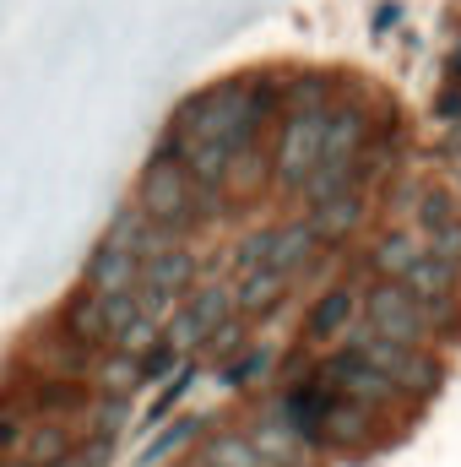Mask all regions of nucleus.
Listing matches in <instances>:
<instances>
[{"label": "nucleus", "instance_id": "nucleus-15", "mask_svg": "<svg viewBox=\"0 0 461 467\" xmlns=\"http://www.w3.org/2000/svg\"><path fill=\"white\" fill-rule=\"evenodd\" d=\"M66 332L82 337V343H109V327H104V294L82 288V294L66 305Z\"/></svg>", "mask_w": 461, "mask_h": 467}, {"label": "nucleus", "instance_id": "nucleus-31", "mask_svg": "<svg viewBox=\"0 0 461 467\" xmlns=\"http://www.w3.org/2000/svg\"><path fill=\"white\" fill-rule=\"evenodd\" d=\"M451 82H456V88H461V49H456V55H451Z\"/></svg>", "mask_w": 461, "mask_h": 467}, {"label": "nucleus", "instance_id": "nucleus-17", "mask_svg": "<svg viewBox=\"0 0 461 467\" xmlns=\"http://www.w3.org/2000/svg\"><path fill=\"white\" fill-rule=\"evenodd\" d=\"M22 457H27V467H55L60 457H71V430H66V424L27 430V441H22Z\"/></svg>", "mask_w": 461, "mask_h": 467}, {"label": "nucleus", "instance_id": "nucleus-4", "mask_svg": "<svg viewBox=\"0 0 461 467\" xmlns=\"http://www.w3.org/2000/svg\"><path fill=\"white\" fill-rule=\"evenodd\" d=\"M136 207L152 218V223H174L190 213V174L179 158H152L141 185H136Z\"/></svg>", "mask_w": 461, "mask_h": 467}, {"label": "nucleus", "instance_id": "nucleus-5", "mask_svg": "<svg viewBox=\"0 0 461 467\" xmlns=\"http://www.w3.org/2000/svg\"><path fill=\"white\" fill-rule=\"evenodd\" d=\"M196 277H201L196 250H190V244H169L163 255H147V261H141V283H136V288H158V294H169V299H185V294L196 288Z\"/></svg>", "mask_w": 461, "mask_h": 467}, {"label": "nucleus", "instance_id": "nucleus-9", "mask_svg": "<svg viewBox=\"0 0 461 467\" xmlns=\"http://www.w3.org/2000/svg\"><path fill=\"white\" fill-rule=\"evenodd\" d=\"M353 316H358V294H353V288H326V294H321V305H315V310H310V321H304V337H310V343L347 337Z\"/></svg>", "mask_w": 461, "mask_h": 467}, {"label": "nucleus", "instance_id": "nucleus-29", "mask_svg": "<svg viewBox=\"0 0 461 467\" xmlns=\"http://www.w3.org/2000/svg\"><path fill=\"white\" fill-rule=\"evenodd\" d=\"M22 441H27L22 413H16V408H0V451H11V446H22Z\"/></svg>", "mask_w": 461, "mask_h": 467}, {"label": "nucleus", "instance_id": "nucleus-20", "mask_svg": "<svg viewBox=\"0 0 461 467\" xmlns=\"http://www.w3.org/2000/svg\"><path fill=\"white\" fill-rule=\"evenodd\" d=\"M413 207H418V239L461 218V196H456V191H418V202H413Z\"/></svg>", "mask_w": 461, "mask_h": 467}, {"label": "nucleus", "instance_id": "nucleus-28", "mask_svg": "<svg viewBox=\"0 0 461 467\" xmlns=\"http://www.w3.org/2000/svg\"><path fill=\"white\" fill-rule=\"evenodd\" d=\"M424 244H429V255H440V261L461 266V218L456 223H446V229H435V234H424Z\"/></svg>", "mask_w": 461, "mask_h": 467}, {"label": "nucleus", "instance_id": "nucleus-27", "mask_svg": "<svg viewBox=\"0 0 461 467\" xmlns=\"http://www.w3.org/2000/svg\"><path fill=\"white\" fill-rule=\"evenodd\" d=\"M266 369H271V348H250L229 369V386H233V391H250L255 380H266Z\"/></svg>", "mask_w": 461, "mask_h": 467}, {"label": "nucleus", "instance_id": "nucleus-8", "mask_svg": "<svg viewBox=\"0 0 461 467\" xmlns=\"http://www.w3.org/2000/svg\"><path fill=\"white\" fill-rule=\"evenodd\" d=\"M304 223H310V234H315L321 244H337V239H347V234L364 223V196H358V191H343V196H332V202H315Z\"/></svg>", "mask_w": 461, "mask_h": 467}, {"label": "nucleus", "instance_id": "nucleus-21", "mask_svg": "<svg viewBox=\"0 0 461 467\" xmlns=\"http://www.w3.org/2000/svg\"><path fill=\"white\" fill-rule=\"evenodd\" d=\"M223 185H233V191H255V185H266V158H261L255 147L233 152V163H229V174H223Z\"/></svg>", "mask_w": 461, "mask_h": 467}, {"label": "nucleus", "instance_id": "nucleus-25", "mask_svg": "<svg viewBox=\"0 0 461 467\" xmlns=\"http://www.w3.org/2000/svg\"><path fill=\"white\" fill-rule=\"evenodd\" d=\"M125 424H130V391H104L98 397V435L115 441Z\"/></svg>", "mask_w": 461, "mask_h": 467}, {"label": "nucleus", "instance_id": "nucleus-1", "mask_svg": "<svg viewBox=\"0 0 461 467\" xmlns=\"http://www.w3.org/2000/svg\"><path fill=\"white\" fill-rule=\"evenodd\" d=\"M321 152H326V109H288V119L277 125V158H271L277 185L299 191L321 163Z\"/></svg>", "mask_w": 461, "mask_h": 467}, {"label": "nucleus", "instance_id": "nucleus-2", "mask_svg": "<svg viewBox=\"0 0 461 467\" xmlns=\"http://www.w3.org/2000/svg\"><path fill=\"white\" fill-rule=\"evenodd\" d=\"M229 316H233V288H223V283L190 288V294L179 299V310L163 321V343L174 353H196V348L212 343V332H218Z\"/></svg>", "mask_w": 461, "mask_h": 467}, {"label": "nucleus", "instance_id": "nucleus-10", "mask_svg": "<svg viewBox=\"0 0 461 467\" xmlns=\"http://www.w3.org/2000/svg\"><path fill=\"white\" fill-rule=\"evenodd\" d=\"M369 147V115L353 104H332L326 109V152L321 158H358Z\"/></svg>", "mask_w": 461, "mask_h": 467}, {"label": "nucleus", "instance_id": "nucleus-22", "mask_svg": "<svg viewBox=\"0 0 461 467\" xmlns=\"http://www.w3.org/2000/svg\"><path fill=\"white\" fill-rule=\"evenodd\" d=\"M38 408H55V413H71V408H87V386H77V380H44V391H38Z\"/></svg>", "mask_w": 461, "mask_h": 467}, {"label": "nucleus", "instance_id": "nucleus-11", "mask_svg": "<svg viewBox=\"0 0 461 467\" xmlns=\"http://www.w3.org/2000/svg\"><path fill=\"white\" fill-rule=\"evenodd\" d=\"M288 288H293V277H288V272H277V266H255V272H244V277H239V288H233V310H239V316L271 310Z\"/></svg>", "mask_w": 461, "mask_h": 467}, {"label": "nucleus", "instance_id": "nucleus-12", "mask_svg": "<svg viewBox=\"0 0 461 467\" xmlns=\"http://www.w3.org/2000/svg\"><path fill=\"white\" fill-rule=\"evenodd\" d=\"M321 250V239L310 234V223H277L271 229V250H266V266H277V272H288V277H299L304 272V261Z\"/></svg>", "mask_w": 461, "mask_h": 467}, {"label": "nucleus", "instance_id": "nucleus-23", "mask_svg": "<svg viewBox=\"0 0 461 467\" xmlns=\"http://www.w3.org/2000/svg\"><path fill=\"white\" fill-rule=\"evenodd\" d=\"M288 104L293 109H332V82L326 77H299V82H288Z\"/></svg>", "mask_w": 461, "mask_h": 467}, {"label": "nucleus", "instance_id": "nucleus-19", "mask_svg": "<svg viewBox=\"0 0 461 467\" xmlns=\"http://www.w3.org/2000/svg\"><path fill=\"white\" fill-rule=\"evenodd\" d=\"M201 462H212V467H271L250 435H218V441H207Z\"/></svg>", "mask_w": 461, "mask_h": 467}, {"label": "nucleus", "instance_id": "nucleus-16", "mask_svg": "<svg viewBox=\"0 0 461 467\" xmlns=\"http://www.w3.org/2000/svg\"><path fill=\"white\" fill-rule=\"evenodd\" d=\"M147 380V364H141V353L130 348H109L98 358V391H130L136 397V386Z\"/></svg>", "mask_w": 461, "mask_h": 467}, {"label": "nucleus", "instance_id": "nucleus-6", "mask_svg": "<svg viewBox=\"0 0 461 467\" xmlns=\"http://www.w3.org/2000/svg\"><path fill=\"white\" fill-rule=\"evenodd\" d=\"M402 288H413L418 299H424V310H435V305H451L456 299V283H461V266L451 261H440V255H429V244H424V255L396 277Z\"/></svg>", "mask_w": 461, "mask_h": 467}, {"label": "nucleus", "instance_id": "nucleus-14", "mask_svg": "<svg viewBox=\"0 0 461 467\" xmlns=\"http://www.w3.org/2000/svg\"><path fill=\"white\" fill-rule=\"evenodd\" d=\"M250 441L261 446V457H266L271 467H293L299 457H304V446H310V441L282 419V413H277V419H266V424H255V435H250Z\"/></svg>", "mask_w": 461, "mask_h": 467}, {"label": "nucleus", "instance_id": "nucleus-26", "mask_svg": "<svg viewBox=\"0 0 461 467\" xmlns=\"http://www.w3.org/2000/svg\"><path fill=\"white\" fill-rule=\"evenodd\" d=\"M147 223H152V218H147L141 207H125V213L115 218V229L104 234V244H119V250H136V244H141V234H147Z\"/></svg>", "mask_w": 461, "mask_h": 467}, {"label": "nucleus", "instance_id": "nucleus-3", "mask_svg": "<svg viewBox=\"0 0 461 467\" xmlns=\"http://www.w3.org/2000/svg\"><path fill=\"white\" fill-rule=\"evenodd\" d=\"M364 321L374 337H391V343H424L429 337V310L413 288H402L396 277H380L369 294H364Z\"/></svg>", "mask_w": 461, "mask_h": 467}, {"label": "nucleus", "instance_id": "nucleus-13", "mask_svg": "<svg viewBox=\"0 0 461 467\" xmlns=\"http://www.w3.org/2000/svg\"><path fill=\"white\" fill-rule=\"evenodd\" d=\"M343 191H358V169H353V158H321L315 169H310V180L293 191L304 207H315V202H332V196H343Z\"/></svg>", "mask_w": 461, "mask_h": 467}, {"label": "nucleus", "instance_id": "nucleus-24", "mask_svg": "<svg viewBox=\"0 0 461 467\" xmlns=\"http://www.w3.org/2000/svg\"><path fill=\"white\" fill-rule=\"evenodd\" d=\"M141 316V305H136V288H119V294H104V327H109V337H119L130 321Z\"/></svg>", "mask_w": 461, "mask_h": 467}, {"label": "nucleus", "instance_id": "nucleus-32", "mask_svg": "<svg viewBox=\"0 0 461 467\" xmlns=\"http://www.w3.org/2000/svg\"><path fill=\"white\" fill-rule=\"evenodd\" d=\"M196 467H212V462H196Z\"/></svg>", "mask_w": 461, "mask_h": 467}, {"label": "nucleus", "instance_id": "nucleus-30", "mask_svg": "<svg viewBox=\"0 0 461 467\" xmlns=\"http://www.w3.org/2000/svg\"><path fill=\"white\" fill-rule=\"evenodd\" d=\"M190 430H201V424H196V419H179V424H174V435H163V441H158V446H147V462H158V457H163V451H169V446H179V441H185V435H190Z\"/></svg>", "mask_w": 461, "mask_h": 467}, {"label": "nucleus", "instance_id": "nucleus-18", "mask_svg": "<svg viewBox=\"0 0 461 467\" xmlns=\"http://www.w3.org/2000/svg\"><path fill=\"white\" fill-rule=\"evenodd\" d=\"M418 255H424V239H418V234H385V239L374 244V272H380V277H402Z\"/></svg>", "mask_w": 461, "mask_h": 467}, {"label": "nucleus", "instance_id": "nucleus-7", "mask_svg": "<svg viewBox=\"0 0 461 467\" xmlns=\"http://www.w3.org/2000/svg\"><path fill=\"white\" fill-rule=\"evenodd\" d=\"M141 283V255L136 250H119V244H98L93 261H87V288L93 294H119V288H136Z\"/></svg>", "mask_w": 461, "mask_h": 467}]
</instances>
